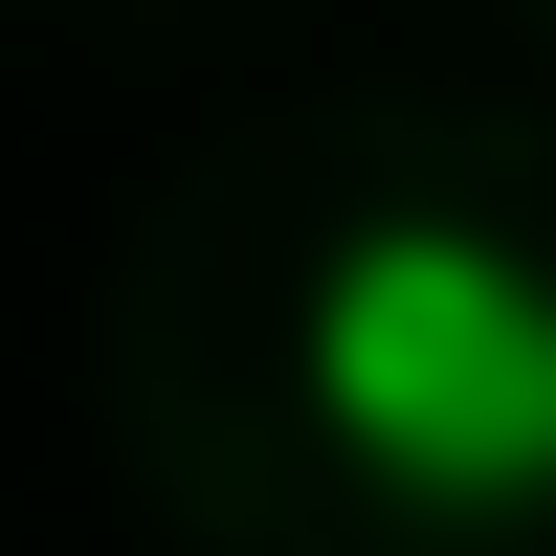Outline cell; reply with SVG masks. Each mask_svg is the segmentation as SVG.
<instances>
[{
    "mask_svg": "<svg viewBox=\"0 0 556 556\" xmlns=\"http://www.w3.org/2000/svg\"><path fill=\"white\" fill-rule=\"evenodd\" d=\"M290 424L401 513H556V267L490 223H334L290 267Z\"/></svg>",
    "mask_w": 556,
    "mask_h": 556,
    "instance_id": "obj_1",
    "label": "cell"
}]
</instances>
